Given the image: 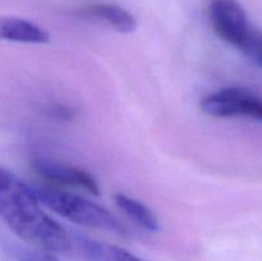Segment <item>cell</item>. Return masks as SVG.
<instances>
[{
  "instance_id": "cell-1",
  "label": "cell",
  "mask_w": 262,
  "mask_h": 261,
  "mask_svg": "<svg viewBox=\"0 0 262 261\" xmlns=\"http://www.w3.org/2000/svg\"><path fill=\"white\" fill-rule=\"evenodd\" d=\"M30 186L13 177L8 188L0 191V217L20 240L53 253L72 248L68 232L40 206Z\"/></svg>"
},
{
  "instance_id": "cell-2",
  "label": "cell",
  "mask_w": 262,
  "mask_h": 261,
  "mask_svg": "<svg viewBox=\"0 0 262 261\" xmlns=\"http://www.w3.org/2000/svg\"><path fill=\"white\" fill-rule=\"evenodd\" d=\"M30 186L31 192L41 205L56 212L69 222L95 229L124 234L125 228L105 207L71 192L58 191L41 186Z\"/></svg>"
},
{
  "instance_id": "cell-3",
  "label": "cell",
  "mask_w": 262,
  "mask_h": 261,
  "mask_svg": "<svg viewBox=\"0 0 262 261\" xmlns=\"http://www.w3.org/2000/svg\"><path fill=\"white\" fill-rule=\"evenodd\" d=\"M209 18L215 33L241 51L256 32L238 0H210Z\"/></svg>"
},
{
  "instance_id": "cell-4",
  "label": "cell",
  "mask_w": 262,
  "mask_h": 261,
  "mask_svg": "<svg viewBox=\"0 0 262 261\" xmlns=\"http://www.w3.org/2000/svg\"><path fill=\"white\" fill-rule=\"evenodd\" d=\"M200 106L211 117H246L262 122V97L247 89H223L204 97Z\"/></svg>"
},
{
  "instance_id": "cell-5",
  "label": "cell",
  "mask_w": 262,
  "mask_h": 261,
  "mask_svg": "<svg viewBox=\"0 0 262 261\" xmlns=\"http://www.w3.org/2000/svg\"><path fill=\"white\" fill-rule=\"evenodd\" d=\"M32 168L46 181L84 189L95 196L100 194V187L96 179L86 170L76 166H68L49 159L37 158L32 160Z\"/></svg>"
},
{
  "instance_id": "cell-6",
  "label": "cell",
  "mask_w": 262,
  "mask_h": 261,
  "mask_svg": "<svg viewBox=\"0 0 262 261\" xmlns=\"http://www.w3.org/2000/svg\"><path fill=\"white\" fill-rule=\"evenodd\" d=\"M49 40V33L30 20L17 17H0V41L46 44Z\"/></svg>"
},
{
  "instance_id": "cell-7",
  "label": "cell",
  "mask_w": 262,
  "mask_h": 261,
  "mask_svg": "<svg viewBox=\"0 0 262 261\" xmlns=\"http://www.w3.org/2000/svg\"><path fill=\"white\" fill-rule=\"evenodd\" d=\"M74 241L82 255L89 261H143L142 258L118 246L89 240L78 234L74 235Z\"/></svg>"
},
{
  "instance_id": "cell-8",
  "label": "cell",
  "mask_w": 262,
  "mask_h": 261,
  "mask_svg": "<svg viewBox=\"0 0 262 261\" xmlns=\"http://www.w3.org/2000/svg\"><path fill=\"white\" fill-rule=\"evenodd\" d=\"M90 15L104 20L114 30L123 33H130L137 27L135 15L124 8L114 4H95L87 9Z\"/></svg>"
},
{
  "instance_id": "cell-9",
  "label": "cell",
  "mask_w": 262,
  "mask_h": 261,
  "mask_svg": "<svg viewBox=\"0 0 262 261\" xmlns=\"http://www.w3.org/2000/svg\"><path fill=\"white\" fill-rule=\"evenodd\" d=\"M114 201L117 204V206L127 216H129L133 222L137 223L143 229L150 230V232H158V230H160V224H159L158 217L142 202L137 201L135 199H130V197L125 196L123 193L115 194Z\"/></svg>"
},
{
  "instance_id": "cell-10",
  "label": "cell",
  "mask_w": 262,
  "mask_h": 261,
  "mask_svg": "<svg viewBox=\"0 0 262 261\" xmlns=\"http://www.w3.org/2000/svg\"><path fill=\"white\" fill-rule=\"evenodd\" d=\"M4 247L15 261H60L53 252L41 248L26 247L13 242H5Z\"/></svg>"
},
{
  "instance_id": "cell-11",
  "label": "cell",
  "mask_w": 262,
  "mask_h": 261,
  "mask_svg": "<svg viewBox=\"0 0 262 261\" xmlns=\"http://www.w3.org/2000/svg\"><path fill=\"white\" fill-rule=\"evenodd\" d=\"M245 54L262 67V32L257 31V35L252 38L250 45L245 50Z\"/></svg>"
},
{
  "instance_id": "cell-12",
  "label": "cell",
  "mask_w": 262,
  "mask_h": 261,
  "mask_svg": "<svg viewBox=\"0 0 262 261\" xmlns=\"http://www.w3.org/2000/svg\"><path fill=\"white\" fill-rule=\"evenodd\" d=\"M13 181V176H10L8 171H5L4 169L0 168V191L8 188L10 186Z\"/></svg>"
}]
</instances>
